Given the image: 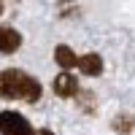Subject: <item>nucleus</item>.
<instances>
[{
  "label": "nucleus",
  "mask_w": 135,
  "mask_h": 135,
  "mask_svg": "<svg viewBox=\"0 0 135 135\" xmlns=\"http://www.w3.org/2000/svg\"><path fill=\"white\" fill-rule=\"evenodd\" d=\"M0 95L6 100H25V103H38L43 89L38 84V78H32L25 70H16V68H8L0 76Z\"/></svg>",
  "instance_id": "f257e3e1"
},
{
  "label": "nucleus",
  "mask_w": 135,
  "mask_h": 135,
  "mask_svg": "<svg viewBox=\"0 0 135 135\" xmlns=\"http://www.w3.org/2000/svg\"><path fill=\"white\" fill-rule=\"evenodd\" d=\"M3 122H0V130H3V135H35L38 130L30 127V122L16 114V111H3V116H0Z\"/></svg>",
  "instance_id": "f03ea898"
},
{
  "label": "nucleus",
  "mask_w": 135,
  "mask_h": 135,
  "mask_svg": "<svg viewBox=\"0 0 135 135\" xmlns=\"http://www.w3.org/2000/svg\"><path fill=\"white\" fill-rule=\"evenodd\" d=\"M54 92H57L60 97H78L81 95V86H78V81L70 73H60L57 78H54Z\"/></svg>",
  "instance_id": "7ed1b4c3"
},
{
  "label": "nucleus",
  "mask_w": 135,
  "mask_h": 135,
  "mask_svg": "<svg viewBox=\"0 0 135 135\" xmlns=\"http://www.w3.org/2000/svg\"><path fill=\"white\" fill-rule=\"evenodd\" d=\"M19 43H22V35H19L16 30H11V27H3V30H0V51H3V54L16 51Z\"/></svg>",
  "instance_id": "20e7f679"
},
{
  "label": "nucleus",
  "mask_w": 135,
  "mask_h": 135,
  "mask_svg": "<svg viewBox=\"0 0 135 135\" xmlns=\"http://www.w3.org/2000/svg\"><path fill=\"white\" fill-rule=\"evenodd\" d=\"M54 60H57V65H62V68H65V73H68L70 68H78V60H81V57H76L73 49L62 43V46L54 49Z\"/></svg>",
  "instance_id": "39448f33"
},
{
  "label": "nucleus",
  "mask_w": 135,
  "mask_h": 135,
  "mask_svg": "<svg viewBox=\"0 0 135 135\" xmlns=\"http://www.w3.org/2000/svg\"><path fill=\"white\" fill-rule=\"evenodd\" d=\"M78 70L86 73V76H100L103 73V60H100V54H84V57L78 60Z\"/></svg>",
  "instance_id": "423d86ee"
},
{
  "label": "nucleus",
  "mask_w": 135,
  "mask_h": 135,
  "mask_svg": "<svg viewBox=\"0 0 135 135\" xmlns=\"http://www.w3.org/2000/svg\"><path fill=\"white\" fill-rule=\"evenodd\" d=\"M114 130L116 132H130L132 130V116H116L114 119Z\"/></svg>",
  "instance_id": "0eeeda50"
},
{
  "label": "nucleus",
  "mask_w": 135,
  "mask_h": 135,
  "mask_svg": "<svg viewBox=\"0 0 135 135\" xmlns=\"http://www.w3.org/2000/svg\"><path fill=\"white\" fill-rule=\"evenodd\" d=\"M35 135H54V132H51V130H38Z\"/></svg>",
  "instance_id": "6e6552de"
}]
</instances>
